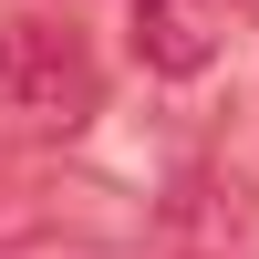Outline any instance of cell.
Masks as SVG:
<instances>
[{
    "label": "cell",
    "mask_w": 259,
    "mask_h": 259,
    "mask_svg": "<svg viewBox=\"0 0 259 259\" xmlns=\"http://www.w3.org/2000/svg\"><path fill=\"white\" fill-rule=\"evenodd\" d=\"M94 104H104V73L73 31L0 21V114L41 124V135H73V124H94Z\"/></svg>",
    "instance_id": "cell-1"
},
{
    "label": "cell",
    "mask_w": 259,
    "mask_h": 259,
    "mask_svg": "<svg viewBox=\"0 0 259 259\" xmlns=\"http://www.w3.org/2000/svg\"><path fill=\"white\" fill-rule=\"evenodd\" d=\"M124 21H135V62L145 73H166V83H187V73H207L218 62V0H124Z\"/></svg>",
    "instance_id": "cell-2"
}]
</instances>
